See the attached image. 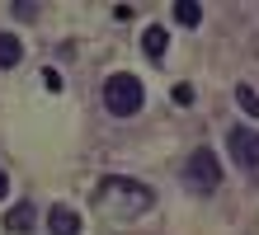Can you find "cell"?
<instances>
[{
  "instance_id": "11",
  "label": "cell",
  "mask_w": 259,
  "mask_h": 235,
  "mask_svg": "<svg viewBox=\"0 0 259 235\" xmlns=\"http://www.w3.org/2000/svg\"><path fill=\"white\" fill-rule=\"evenodd\" d=\"M42 85L57 94V89H62V71H52V66H48V71H42Z\"/></svg>"
},
{
  "instance_id": "9",
  "label": "cell",
  "mask_w": 259,
  "mask_h": 235,
  "mask_svg": "<svg viewBox=\"0 0 259 235\" xmlns=\"http://www.w3.org/2000/svg\"><path fill=\"white\" fill-rule=\"evenodd\" d=\"M175 19L184 24V28L203 24V5H198V0H175Z\"/></svg>"
},
{
  "instance_id": "3",
  "label": "cell",
  "mask_w": 259,
  "mask_h": 235,
  "mask_svg": "<svg viewBox=\"0 0 259 235\" xmlns=\"http://www.w3.org/2000/svg\"><path fill=\"white\" fill-rule=\"evenodd\" d=\"M184 183L193 188V193H217L222 188V160H217V151L212 146H198L193 155H189V165H184Z\"/></svg>"
},
{
  "instance_id": "6",
  "label": "cell",
  "mask_w": 259,
  "mask_h": 235,
  "mask_svg": "<svg viewBox=\"0 0 259 235\" xmlns=\"http://www.w3.org/2000/svg\"><path fill=\"white\" fill-rule=\"evenodd\" d=\"M33 221H38L33 202H14V207L5 212V230H14V235H28V230H33Z\"/></svg>"
},
{
  "instance_id": "4",
  "label": "cell",
  "mask_w": 259,
  "mask_h": 235,
  "mask_svg": "<svg viewBox=\"0 0 259 235\" xmlns=\"http://www.w3.org/2000/svg\"><path fill=\"white\" fill-rule=\"evenodd\" d=\"M226 146H231L236 165L259 183V132H250V127H231V132H226Z\"/></svg>"
},
{
  "instance_id": "8",
  "label": "cell",
  "mask_w": 259,
  "mask_h": 235,
  "mask_svg": "<svg viewBox=\"0 0 259 235\" xmlns=\"http://www.w3.org/2000/svg\"><path fill=\"white\" fill-rule=\"evenodd\" d=\"M19 61H24V42L19 38H14V33H0V66H19Z\"/></svg>"
},
{
  "instance_id": "7",
  "label": "cell",
  "mask_w": 259,
  "mask_h": 235,
  "mask_svg": "<svg viewBox=\"0 0 259 235\" xmlns=\"http://www.w3.org/2000/svg\"><path fill=\"white\" fill-rule=\"evenodd\" d=\"M165 47H170V33H165V28H156V24H151L146 33H142V52H146L151 61H160V57H165Z\"/></svg>"
},
{
  "instance_id": "12",
  "label": "cell",
  "mask_w": 259,
  "mask_h": 235,
  "mask_svg": "<svg viewBox=\"0 0 259 235\" xmlns=\"http://www.w3.org/2000/svg\"><path fill=\"white\" fill-rule=\"evenodd\" d=\"M170 94H175V104H193V85H175Z\"/></svg>"
},
{
  "instance_id": "5",
  "label": "cell",
  "mask_w": 259,
  "mask_h": 235,
  "mask_svg": "<svg viewBox=\"0 0 259 235\" xmlns=\"http://www.w3.org/2000/svg\"><path fill=\"white\" fill-rule=\"evenodd\" d=\"M48 230L52 235H75V230H80V212L66 207V202H57V207L48 212Z\"/></svg>"
},
{
  "instance_id": "10",
  "label": "cell",
  "mask_w": 259,
  "mask_h": 235,
  "mask_svg": "<svg viewBox=\"0 0 259 235\" xmlns=\"http://www.w3.org/2000/svg\"><path fill=\"white\" fill-rule=\"evenodd\" d=\"M236 104H240V108H245V113L259 122V94H254L250 85H236Z\"/></svg>"
},
{
  "instance_id": "1",
  "label": "cell",
  "mask_w": 259,
  "mask_h": 235,
  "mask_svg": "<svg viewBox=\"0 0 259 235\" xmlns=\"http://www.w3.org/2000/svg\"><path fill=\"white\" fill-rule=\"evenodd\" d=\"M95 202H99V212H109V216H137V212L151 207V188L137 183V179H123V174H109V179H99Z\"/></svg>"
},
{
  "instance_id": "13",
  "label": "cell",
  "mask_w": 259,
  "mask_h": 235,
  "mask_svg": "<svg viewBox=\"0 0 259 235\" xmlns=\"http://www.w3.org/2000/svg\"><path fill=\"white\" fill-rule=\"evenodd\" d=\"M10 193V179H5V169H0V198H5Z\"/></svg>"
},
{
  "instance_id": "2",
  "label": "cell",
  "mask_w": 259,
  "mask_h": 235,
  "mask_svg": "<svg viewBox=\"0 0 259 235\" xmlns=\"http://www.w3.org/2000/svg\"><path fill=\"white\" fill-rule=\"evenodd\" d=\"M142 99H146V89H142V80L127 75V71H113L109 80H104V108H109L113 118L142 113Z\"/></svg>"
}]
</instances>
